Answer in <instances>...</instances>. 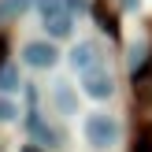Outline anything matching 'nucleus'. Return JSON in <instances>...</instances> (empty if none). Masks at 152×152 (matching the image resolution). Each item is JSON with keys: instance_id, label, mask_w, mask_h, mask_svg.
Returning a JSON list of instances; mask_svg holds the SVG:
<instances>
[{"instance_id": "423d86ee", "label": "nucleus", "mask_w": 152, "mask_h": 152, "mask_svg": "<svg viewBox=\"0 0 152 152\" xmlns=\"http://www.w3.org/2000/svg\"><path fill=\"white\" fill-rule=\"evenodd\" d=\"M71 22H74L71 11H59V15H52V19H45V30H48L52 37H67L71 34Z\"/></svg>"}, {"instance_id": "9b49d317", "label": "nucleus", "mask_w": 152, "mask_h": 152, "mask_svg": "<svg viewBox=\"0 0 152 152\" xmlns=\"http://www.w3.org/2000/svg\"><path fill=\"white\" fill-rule=\"evenodd\" d=\"M34 4H37V11H41V19H52V15L67 11V4H63V0H34Z\"/></svg>"}, {"instance_id": "20e7f679", "label": "nucleus", "mask_w": 152, "mask_h": 152, "mask_svg": "<svg viewBox=\"0 0 152 152\" xmlns=\"http://www.w3.org/2000/svg\"><path fill=\"white\" fill-rule=\"evenodd\" d=\"M82 93L93 96V100H108L115 93V82H111L108 71H93V74H82Z\"/></svg>"}, {"instance_id": "1a4fd4ad", "label": "nucleus", "mask_w": 152, "mask_h": 152, "mask_svg": "<svg viewBox=\"0 0 152 152\" xmlns=\"http://www.w3.org/2000/svg\"><path fill=\"white\" fill-rule=\"evenodd\" d=\"M52 96H56L59 111H67V115L74 111V96H71V89H67V82H56V89H52Z\"/></svg>"}, {"instance_id": "f257e3e1", "label": "nucleus", "mask_w": 152, "mask_h": 152, "mask_svg": "<svg viewBox=\"0 0 152 152\" xmlns=\"http://www.w3.org/2000/svg\"><path fill=\"white\" fill-rule=\"evenodd\" d=\"M82 134H86V141L93 148H111L119 141V123L111 115H104V111H93V115H86V126H82Z\"/></svg>"}, {"instance_id": "f03ea898", "label": "nucleus", "mask_w": 152, "mask_h": 152, "mask_svg": "<svg viewBox=\"0 0 152 152\" xmlns=\"http://www.w3.org/2000/svg\"><path fill=\"white\" fill-rule=\"evenodd\" d=\"M71 67L78 74H93V71H100V45L96 41H82V45H74L71 48Z\"/></svg>"}, {"instance_id": "39448f33", "label": "nucleus", "mask_w": 152, "mask_h": 152, "mask_svg": "<svg viewBox=\"0 0 152 152\" xmlns=\"http://www.w3.org/2000/svg\"><path fill=\"white\" fill-rule=\"evenodd\" d=\"M26 126H30V134H34V137L41 141L45 148H56V141H59V134L52 130V126H45L41 119H37V111H30V115H26Z\"/></svg>"}, {"instance_id": "0eeeda50", "label": "nucleus", "mask_w": 152, "mask_h": 152, "mask_svg": "<svg viewBox=\"0 0 152 152\" xmlns=\"http://www.w3.org/2000/svg\"><path fill=\"white\" fill-rule=\"evenodd\" d=\"M145 63H148V45H134L130 48V74L134 78L145 74Z\"/></svg>"}, {"instance_id": "6e6552de", "label": "nucleus", "mask_w": 152, "mask_h": 152, "mask_svg": "<svg viewBox=\"0 0 152 152\" xmlns=\"http://www.w3.org/2000/svg\"><path fill=\"white\" fill-rule=\"evenodd\" d=\"M19 86H22V82H19V71H15L11 63H0V89H4V93H15Z\"/></svg>"}, {"instance_id": "f8f14e48", "label": "nucleus", "mask_w": 152, "mask_h": 152, "mask_svg": "<svg viewBox=\"0 0 152 152\" xmlns=\"http://www.w3.org/2000/svg\"><path fill=\"white\" fill-rule=\"evenodd\" d=\"M15 115H19V108H15V104L7 100V96H0V123H11Z\"/></svg>"}, {"instance_id": "7ed1b4c3", "label": "nucleus", "mask_w": 152, "mask_h": 152, "mask_svg": "<svg viewBox=\"0 0 152 152\" xmlns=\"http://www.w3.org/2000/svg\"><path fill=\"white\" fill-rule=\"evenodd\" d=\"M22 59H26L34 71H45V67H52L59 59V52H56L52 41H26L22 45Z\"/></svg>"}, {"instance_id": "ddd939ff", "label": "nucleus", "mask_w": 152, "mask_h": 152, "mask_svg": "<svg viewBox=\"0 0 152 152\" xmlns=\"http://www.w3.org/2000/svg\"><path fill=\"white\" fill-rule=\"evenodd\" d=\"M63 4H67L71 15H82V11H86V0H63Z\"/></svg>"}, {"instance_id": "9d476101", "label": "nucleus", "mask_w": 152, "mask_h": 152, "mask_svg": "<svg viewBox=\"0 0 152 152\" xmlns=\"http://www.w3.org/2000/svg\"><path fill=\"white\" fill-rule=\"evenodd\" d=\"M30 4H34V0H0V15L15 19V15H22V11H26Z\"/></svg>"}]
</instances>
